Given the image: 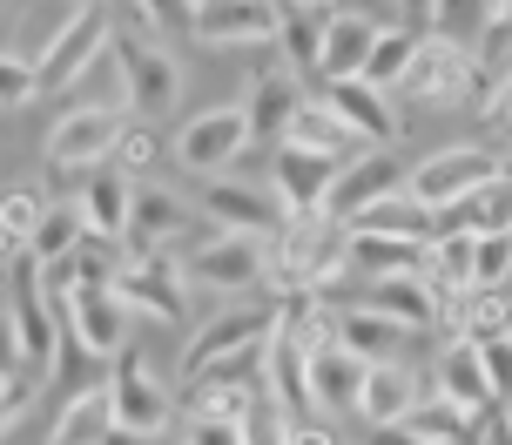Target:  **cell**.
Segmentation results:
<instances>
[{
	"instance_id": "cell-1",
	"label": "cell",
	"mask_w": 512,
	"mask_h": 445,
	"mask_svg": "<svg viewBox=\"0 0 512 445\" xmlns=\"http://www.w3.org/2000/svg\"><path fill=\"white\" fill-rule=\"evenodd\" d=\"M108 34H115V27H108L102 0H75V7L54 21L48 41L27 54V61H34V95H68V88L108 54Z\"/></svg>"
},
{
	"instance_id": "cell-2",
	"label": "cell",
	"mask_w": 512,
	"mask_h": 445,
	"mask_svg": "<svg viewBox=\"0 0 512 445\" xmlns=\"http://www.w3.org/2000/svg\"><path fill=\"white\" fill-rule=\"evenodd\" d=\"M182 277L216 297H250L256 284H270V236L250 230H209L182 250Z\"/></svg>"
},
{
	"instance_id": "cell-3",
	"label": "cell",
	"mask_w": 512,
	"mask_h": 445,
	"mask_svg": "<svg viewBox=\"0 0 512 445\" xmlns=\"http://www.w3.org/2000/svg\"><path fill=\"white\" fill-rule=\"evenodd\" d=\"M122 115H128V108H115V102L75 95V102L48 122V169H54V176H88L95 162H108Z\"/></svg>"
},
{
	"instance_id": "cell-4",
	"label": "cell",
	"mask_w": 512,
	"mask_h": 445,
	"mask_svg": "<svg viewBox=\"0 0 512 445\" xmlns=\"http://www.w3.org/2000/svg\"><path fill=\"white\" fill-rule=\"evenodd\" d=\"M108 54H115V68H122V88H128V108H135V115H169V108H176L182 68L155 34H108Z\"/></svg>"
},
{
	"instance_id": "cell-5",
	"label": "cell",
	"mask_w": 512,
	"mask_h": 445,
	"mask_svg": "<svg viewBox=\"0 0 512 445\" xmlns=\"http://www.w3.org/2000/svg\"><path fill=\"white\" fill-rule=\"evenodd\" d=\"M108 405H115V439H162V432H176V392L142 358H122L108 371Z\"/></svg>"
},
{
	"instance_id": "cell-6",
	"label": "cell",
	"mask_w": 512,
	"mask_h": 445,
	"mask_svg": "<svg viewBox=\"0 0 512 445\" xmlns=\"http://www.w3.org/2000/svg\"><path fill=\"white\" fill-rule=\"evenodd\" d=\"M176 162L189 176H216V169H236V162L250 156V115L243 108H203V115H189L176 129Z\"/></svg>"
},
{
	"instance_id": "cell-7",
	"label": "cell",
	"mask_w": 512,
	"mask_h": 445,
	"mask_svg": "<svg viewBox=\"0 0 512 445\" xmlns=\"http://www.w3.org/2000/svg\"><path fill=\"white\" fill-rule=\"evenodd\" d=\"M196 210H203V223H209V230L277 236V223H283L277 189H270V183H243V176H230V169L203 176V189H196Z\"/></svg>"
},
{
	"instance_id": "cell-8",
	"label": "cell",
	"mask_w": 512,
	"mask_h": 445,
	"mask_svg": "<svg viewBox=\"0 0 512 445\" xmlns=\"http://www.w3.org/2000/svg\"><path fill=\"white\" fill-rule=\"evenodd\" d=\"M465 81H472V48L425 27L418 48H411V68L398 75L391 95H405V102H465Z\"/></svg>"
},
{
	"instance_id": "cell-9",
	"label": "cell",
	"mask_w": 512,
	"mask_h": 445,
	"mask_svg": "<svg viewBox=\"0 0 512 445\" xmlns=\"http://www.w3.org/2000/svg\"><path fill=\"white\" fill-rule=\"evenodd\" d=\"M283 27V0H196L189 34L203 48H270Z\"/></svg>"
},
{
	"instance_id": "cell-10",
	"label": "cell",
	"mask_w": 512,
	"mask_h": 445,
	"mask_svg": "<svg viewBox=\"0 0 512 445\" xmlns=\"http://www.w3.org/2000/svg\"><path fill=\"white\" fill-rule=\"evenodd\" d=\"M499 169V149H486V142H459V149H438V156H425L418 169H405V189L425 203V210H445V203H459L465 189H479Z\"/></svg>"
},
{
	"instance_id": "cell-11",
	"label": "cell",
	"mask_w": 512,
	"mask_h": 445,
	"mask_svg": "<svg viewBox=\"0 0 512 445\" xmlns=\"http://www.w3.org/2000/svg\"><path fill=\"white\" fill-rule=\"evenodd\" d=\"M115 290L128 297V311H149V317H162V324H176L182 304H189V297H182L189 277H182V263L169 257V250H135V257H122Z\"/></svg>"
},
{
	"instance_id": "cell-12",
	"label": "cell",
	"mask_w": 512,
	"mask_h": 445,
	"mask_svg": "<svg viewBox=\"0 0 512 445\" xmlns=\"http://www.w3.org/2000/svg\"><path fill=\"white\" fill-rule=\"evenodd\" d=\"M61 331L75 344H88L95 358H115L128 331V297L115 284H75L61 297Z\"/></svg>"
},
{
	"instance_id": "cell-13",
	"label": "cell",
	"mask_w": 512,
	"mask_h": 445,
	"mask_svg": "<svg viewBox=\"0 0 512 445\" xmlns=\"http://www.w3.org/2000/svg\"><path fill=\"white\" fill-rule=\"evenodd\" d=\"M398 183H405V162L391 156L384 142H364L351 162H337V183H331V196H324V210H331L337 223H351L364 203H378L384 189H398Z\"/></svg>"
},
{
	"instance_id": "cell-14",
	"label": "cell",
	"mask_w": 512,
	"mask_h": 445,
	"mask_svg": "<svg viewBox=\"0 0 512 445\" xmlns=\"http://www.w3.org/2000/svg\"><path fill=\"white\" fill-rule=\"evenodd\" d=\"M378 14L371 7H324V41H317V68L310 81H351L364 68V54L378 41Z\"/></svg>"
},
{
	"instance_id": "cell-15",
	"label": "cell",
	"mask_w": 512,
	"mask_h": 445,
	"mask_svg": "<svg viewBox=\"0 0 512 445\" xmlns=\"http://www.w3.org/2000/svg\"><path fill=\"white\" fill-rule=\"evenodd\" d=\"M358 304H378L384 317H398V324H411V331H432L438 311H445V297H438V284L411 263V270H384V277H364V297Z\"/></svg>"
},
{
	"instance_id": "cell-16",
	"label": "cell",
	"mask_w": 512,
	"mask_h": 445,
	"mask_svg": "<svg viewBox=\"0 0 512 445\" xmlns=\"http://www.w3.org/2000/svg\"><path fill=\"white\" fill-rule=\"evenodd\" d=\"M331 183H337V162H331V156H317V149H297V142H277L270 189H277L283 216H290V210H324Z\"/></svg>"
},
{
	"instance_id": "cell-17",
	"label": "cell",
	"mask_w": 512,
	"mask_h": 445,
	"mask_svg": "<svg viewBox=\"0 0 512 445\" xmlns=\"http://www.w3.org/2000/svg\"><path fill=\"white\" fill-rule=\"evenodd\" d=\"M418 392H425V385H418V371H411L405 358H371V365H364V385H358V405H351V412H358L371 432H391V425L405 419V405H411Z\"/></svg>"
},
{
	"instance_id": "cell-18",
	"label": "cell",
	"mask_w": 512,
	"mask_h": 445,
	"mask_svg": "<svg viewBox=\"0 0 512 445\" xmlns=\"http://www.w3.org/2000/svg\"><path fill=\"white\" fill-rule=\"evenodd\" d=\"M297 81H304V75H297L283 54L250 81V102H243V115H250V142H270V149L283 142V122H290V108L304 102V88H297Z\"/></svg>"
},
{
	"instance_id": "cell-19",
	"label": "cell",
	"mask_w": 512,
	"mask_h": 445,
	"mask_svg": "<svg viewBox=\"0 0 512 445\" xmlns=\"http://www.w3.org/2000/svg\"><path fill=\"white\" fill-rule=\"evenodd\" d=\"M283 142H297V149H317V156H331V162H351L364 149V135L337 115L324 95H304V102L290 108V122H283Z\"/></svg>"
},
{
	"instance_id": "cell-20",
	"label": "cell",
	"mask_w": 512,
	"mask_h": 445,
	"mask_svg": "<svg viewBox=\"0 0 512 445\" xmlns=\"http://www.w3.org/2000/svg\"><path fill=\"white\" fill-rule=\"evenodd\" d=\"M358 385H364V358L351 344L331 338V344L310 351V412H324V419L351 412V405H358Z\"/></svg>"
},
{
	"instance_id": "cell-21",
	"label": "cell",
	"mask_w": 512,
	"mask_h": 445,
	"mask_svg": "<svg viewBox=\"0 0 512 445\" xmlns=\"http://www.w3.org/2000/svg\"><path fill=\"white\" fill-rule=\"evenodd\" d=\"M128 203H135V176H122L115 162H95L75 189V210H81V223H88V236H122Z\"/></svg>"
},
{
	"instance_id": "cell-22",
	"label": "cell",
	"mask_w": 512,
	"mask_h": 445,
	"mask_svg": "<svg viewBox=\"0 0 512 445\" xmlns=\"http://www.w3.org/2000/svg\"><path fill=\"white\" fill-rule=\"evenodd\" d=\"M411 338H418V331L398 324V317H384L378 304H358V297H351V304H337V344H351L364 365H371V358H405Z\"/></svg>"
},
{
	"instance_id": "cell-23",
	"label": "cell",
	"mask_w": 512,
	"mask_h": 445,
	"mask_svg": "<svg viewBox=\"0 0 512 445\" xmlns=\"http://www.w3.org/2000/svg\"><path fill=\"white\" fill-rule=\"evenodd\" d=\"M438 398H452L459 412L499 398V392H492V378H486V351H479V338L445 331V351H438Z\"/></svg>"
},
{
	"instance_id": "cell-24",
	"label": "cell",
	"mask_w": 512,
	"mask_h": 445,
	"mask_svg": "<svg viewBox=\"0 0 512 445\" xmlns=\"http://www.w3.org/2000/svg\"><path fill=\"white\" fill-rule=\"evenodd\" d=\"M317 95L351 122V129L364 135V142H391L398 135V115H391V95L384 88H371L364 75H351V81H317Z\"/></svg>"
},
{
	"instance_id": "cell-25",
	"label": "cell",
	"mask_w": 512,
	"mask_h": 445,
	"mask_svg": "<svg viewBox=\"0 0 512 445\" xmlns=\"http://www.w3.org/2000/svg\"><path fill=\"white\" fill-rule=\"evenodd\" d=\"M182 223H189V203H182L176 189H149V183H135V203H128V230H122L128 257H135V250H162V243H169Z\"/></svg>"
},
{
	"instance_id": "cell-26",
	"label": "cell",
	"mask_w": 512,
	"mask_h": 445,
	"mask_svg": "<svg viewBox=\"0 0 512 445\" xmlns=\"http://www.w3.org/2000/svg\"><path fill=\"white\" fill-rule=\"evenodd\" d=\"M344 263H351V277H384V270H411V263H425V243L364 230V223H344Z\"/></svg>"
},
{
	"instance_id": "cell-27",
	"label": "cell",
	"mask_w": 512,
	"mask_h": 445,
	"mask_svg": "<svg viewBox=\"0 0 512 445\" xmlns=\"http://www.w3.org/2000/svg\"><path fill=\"white\" fill-rule=\"evenodd\" d=\"M54 439H61V445H102V439H115L108 378H95V385H81V392L61 398V412H54Z\"/></svg>"
},
{
	"instance_id": "cell-28",
	"label": "cell",
	"mask_w": 512,
	"mask_h": 445,
	"mask_svg": "<svg viewBox=\"0 0 512 445\" xmlns=\"http://www.w3.org/2000/svg\"><path fill=\"white\" fill-rule=\"evenodd\" d=\"M351 223H364V230H384V236H411V243H425V236H432V210H425V203H418L405 183L384 189L378 203H364Z\"/></svg>"
},
{
	"instance_id": "cell-29",
	"label": "cell",
	"mask_w": 512,
	"mask_h": 445,
	"mask_svg": "<svg viewBox=\"0 0 512 445\" xmlns=\"http://www.w3.org/2000/svg\"><path fill=\"white\" fill-rule=\"evenodd\" d=\"M162 156H169V135L155 129V115H135V108H128L122 129H115V149H108V162H115L122 176H149Z\"/></svg>"
},
{
	"instance_id": "cell-30",
	"label": "cell",
	"mask_w": 512,
	"mask_h": 445,
	"mask_svg": "<svg viewBox=\"0 0 512 445\" xmlns=\"http://www.w3.org/2000/svg\"><path fill=\"white\" fill-rule=\"evenodd\" d=\"M317 41H324V7L317 0H283V27H277L270 48H283V61L297 75H310L317 68Z\"/></svg>"
},
{
	"instance_id": "cell-31",
	"label": "cell",
	"mask_w": 512,
	"mask_h": 445,
	"mask_svg": "<svg viewBox=\"0 0 512 445\" xmlns=\"http://www.w3.org/2000/svg\"><path fill=\"white\" fill-rule=\"evenodd\" d=\"M418 34H425V27L384 21V27H378V41H371V54H364V68H358V75L371 81V88H384V95H391V88H398V75L411 68V48H418Z\"/></svg>"
},
{
	"instance_id": "cell-32",
	"label": "cell",
	"mask_w": 512,
	"mask_h": 445,
	"mask_svg": "<svg viewBox=\"0 0 512 445\" xmlns=\"http://www.w3.org/2000/svg\"><path fill=\"white\" fill-rule=\"evenodd\" d=\"M391 432H398V439H425V445H445V439H465V412L452 405V398H438V392H432V398L418 392V398L405 405V419L391 425Z\"/></svg>"
},
{
	"instance_id": "cell-33",
	"label": "cell",
	"mask_w": 512,
	"mask_h": 445,
	"mask_svg": "<svg viewBox=\"0 0 512 445\" xmlns=\"http://www.w3.org/2000/svg\"><path fill=\"white\" fill-rule=\"evenodd\" d=\"M41 189H0V263H21L27 243H34V223H41Z\"/></svg>"
},
{
	"instance_id": "cell-34",
	"label": "cell",
	"mask_w": 512,
	"mask_h": 445,
	"mask_svg": "<svg viewBox=\"0 0 512 445\" xmlns=\"http://www.w3.org/2000/svg\"><path fill=\"white\" fill-rule=\"evenodd\" d=\"M81 236H88V223H81L75 203H48V210H41V223H34V243H27V257H68Z\"/></svg>"
},
{
	"instance_id": "cell-35",
	"label": "cell",
	"mask_w": 512,
	"mask_h": 445,
	"mask_svg": "<svg viewBox=\"0 0 512 445\" xmlns=\"http://www.w3.org/2000/svg\"><path fill=\"white\" fill-rule=\"evenodd\" d=\"M486 21H492V0H432V34H445V41H479L486 34Z\"/></svg>"
},
{
	"instance_id": "cell-36",
	"label": "cell",
	"mask_w": 512,
	"mask_h": 445,
	"mask_svg": "<svg viewBox=\"0 0 512 445\" xmlns=\"http://www.w3.org/2000/svg\"><path fill=\"white\" fill-rule=\"evenodd\" d=\"M512 277V230H472V284H499Z\"/></svg>"
},
{
	"instance_id": "cell-37",
	"label": "cell",
	"mask_w": 512,
	"mask_h": 445,
	"mask_svg": "<svg viewBox=\"0 0 512 445\" xmlns=\"http://www.w3.org/2000/svg\"><path fill=\"white\" fill-rule=\"evenodd\" d=\"M21 102H34V61L0 48V108H21Z\"/></svg>"
},
{
	"instance_id": "cell-38",
	"label": "cell",
	"mask_w": 512,
	"mask_h": 445,
	"mask_svg": "<svg viewBox=\"0 0 512 445\" xmlns=\"http://www.w3.org/2000/svg\"><path fill=\"white\" fill-rule=\"evenodd\" d=\"M135 7H142V27H149V34L189 27V14H196V0H135Z\"/></svg>"
},
{
	"instance_id": "cell-39",
	"label": "cell",
	"mask_w": 512,
	"mask_h": 445,
	"mask_svg": "<svg viewBox=\"0 0 512 445\" xmlns=\"http://www.w3.org/2000/svg\"><path fill=\"white\" fill-rule=\"evenodd\" d=\"M0 371H27V365H21V338H14V317H7V304H0Z\"/></svg>"
},
{
	"instance_id": "cell-40",
	"label": "cell",
	"mask_w": 512,
	"mask_h": 445,
	"mask_svg": "<svg viewBox=\"0 0 512 445\" xmlns=\"http://www.w3.org/2000/svg\"><path fill=\"white\" fill-rule=\"evenodd\" d=\"M317 7H337V0H317Z\"/></svg>"
},
{
	"instance_id": "cell-41",
	"label": "cell",
	"mask_w": 512,
	"mask_h": 445,
	"mask_svg": "<svg viewBox=\"0 0 512 445\" xmlns=\"http://www.w3.org/2000/svg\"><path fill=\"white\" fill-rule=\"evenodd\" d=\"M506 297H512V277H506Z\"/></svg>"
}]
</instances>
